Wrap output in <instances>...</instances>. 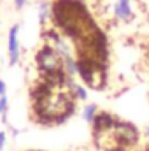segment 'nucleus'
<instances>
[{
	"label": "nucleus",
	"instance_id": "12",
	"mask_svg": "<svg viewBox=\"0 0 149 151\" xmlns=\"http://www.w3.org/2000/svg\"><path fill=\"white\" fill-rule=\"evenodd\" d=\"M4 95H7V84L4 79H0V97H4Z\"/></svg>",
	"mask_w": 149,
	"mask_h": 151
},
{
	"label": "nucleus",
	"instance_id": "7",
	"mask_svg": "<svg viewBox=\"0 0 149 151\" xmlns=\"http://www.w3.org/2000/svg\"><path fill=\"white\" fill-rule=\"evenodd\" d=\"M49 19H51V2L42 0L39 4V25H40V28H46Z\"/></svg>",
	"mask_w": 149,
	"mask_h": 151
},
{
	"label": "nucleus",
	"instance_id": "11",
	"mask_svg": "<svg viewBox=\"0 0 149 151\" xmlns=\"http://www.w3.org/2000/svg\"><path fill=\"white\" fill-rule=\"evenodd\" d=\"M27 2H28V0H14V9H16V11H21V9H25Z\"/></svg>",
	"mask_w": 149,
	"mask_h": 151
},
{
	"label": "nucleus",
	"instance_id": "10",
	"mask_svg": "<svg viewBox=\"0 0 149 151\" xmlns=\"http://www.w3.org/2000/svg\"><path fill=\"white\" fill-rule=\"evenodd\" d=\"M5 142H7V132L0 130V151L5 150Z\"/></svg>",
	"mask_w": 149,
	"mask_h": 151
},
{
	"label": "nucleus",
	"instance_id": "6",
	"mask_svg": "<svg viewBox=\"0 0 149 151\" xmlns=\"http://www.w3.org/2000/svg\"><path fill=\"white\" fill-rule=\"evenodd\" d=\"M117 118L111 113H105V111H98V114L95 116L93 123H91V128H93V137L95 135H100V134H107L112 132L114 125H116Z\"/></svg>",
	"mask_w": 149,
	"mask_h": 151
},
{
	"label": "nucleus",
	"instance_id": "9",
	"mask_svg": "<svg viewBox=\"0 0 149 151\" xmlns=\"http://www.w3.org/2000/svg\"><path fill=\"white\" fill-rule=\"evenodd\" d=\"M5 113H9V99H7V95L0 97V116Z\"/></svg>",
	"mask_w": 149,
	"mask_h": 151
},
{
	"label": "nucleus",
	"instance_id": "13",
	"mask_svg": "<svg viewBox=\"0 0 149 151\" xmlns=\"http://www.w3.org/2000/svg\"><path fill=\"white\" fill-rule=\"evenodd\" d=\"M0 118H2V123H4V125H5V127H9V125H11V123H9V113L2 114V116H0Z\"/></svg>",
	"mask_w": 149,
	"mask_h": 151
},
{
	"label": "nucleus",
	"instance_id": "2",
	"mask_svg": "<svg viewBox=\"0 0 149 151\" xmlns=\"http://www.w3.org/2000/svg\"><path fill=\"white\" fill-rule=\"evenodd\" d=\"M34 60H35V67H37L42 79L53 81L58 88L65 90V83H67L69 76H67L65 67H63V58L60 56V53L53 46L44 42L35 51V58Z\"/></svg>",
	"mask_w": 149,
	"mask_h": 151
},
{
	"label": "nucleus",
	"instance_id": "3",
	"mask_svg": "<svg viewBox=\"0 0 149 151\" xmlns=\"http://www.w3.org/2000/svg\"><path fill=\"white\" fill-rule=\"evenodd\" d=\"M112 137L119 146H132L139 141V130L135 128V125L117 119L112 128Z\"/></svg>",
	"mask_w": 149,
	"mask_h": 151
},
{
	"label": "nucleus",
	"instance_id": "4",
	"mask_svg": "<svg viewBox=\"0 0 149 151\" xmlns=\"http://www.w3.org/2000/svg\"><path fill=\"white\" fill-rule=\"evenodd\" d=\"M19 23L12 25L7 34V55H9V67H16L21 60V46H19Z\"/></svg>",
	"mask_w": 149,
	"mask_h": 151
},
{
	"label": "nucleus",
	"instance_id": "15",
	"mask_svg": "<svg viewBox=\"0 0 149 151\" xmlns=\"http://www.w3.org/2000/svg\"><path fill=\"white\" fill-rule=\"evenodd\" d=\"M146 137H149V127L146 128Z\"/></svg>",
	"mask_w": 149,
	"mask_h": 151
},
{
	"label": "nucleus",
	"instance_id": "1",
	"mask_svg": "<svg viewBox=\"0 0 149 151\" xmlns=\"http://www.w3.org/2000/svg\"><path fill=\"white\" fill-rule=\"evenodd\" d=\"M51 27L74 42V46L88 39L98 25L82 0H54L51 2Z\"/></svg>",
	"mask_w": 149,
	"mask_h": 151
},
{
	"label": "nucleus",
	"instance_id": "14",
	"mask_svg": "<svg viewBox=\"0 0 149 151\" xmlns=\"http://www.w3.org/2000/svg\"><path fill=\"white\" fill-rule=\"evenodd\" d=\"M9 132L12 134V137H18V135H19V130L14 128V127H11V125H9Z\"/></svg>",
	"mask_w": 149,
	"mask_h": 151
},
{
	"label": "nucleus",
	"instance_id": "5",
	"mask_svg": "<svg viewBox=\"0 0 149 151\" xmlns=\"http://www.w3.org/2000/svg\"><path fill=\"white\" fill-rule=\"evenodd\" d=\"M111 14L119 23H125V25L132 23L135 19V9H133L132 0H112Z\"/></svg>",
	"mask_w": 149,
	"mask_h": 151
},
{
	"label": "nucleus",
	"instance_id": "8",
	"mask_svg": "<svg viewBox=\"0 0 149 151\" xmlns=\"http://www.w3.org/2000/svg\"><path fill=\"white\" fill-rule=\"evenodd\" d=\"M97 114H98V106H97V104H84V106H82L81 116H82V119H84L86 123L91 125Z\"/></svg>",
	"mask_w": 149,
	"mask_h": 151
}]
</instances>
